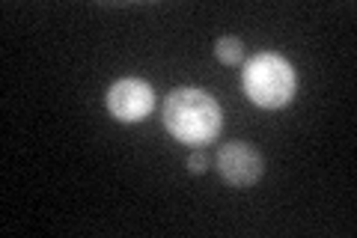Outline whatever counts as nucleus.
<instances>
[{"label":"nucleus","mask_w":357,"mask_h":238,"mask_svg":"<svg viewBox=\"0 0 357 238\" xmlns=\"http://www.w3.org/2000/svg\"><path fill=\"white\" fill-rule=\"evenodd\" d=\"M215 167H218L223 182L232 188H253L262 179V170H265L262 155L256 152L250 143H241V140L220 146Z\"/></svg>","instance_id":"4"},{"label":"nucleus","mask_w":357,"mask_h":238,"mask_svg":"<svg viewBox=\"0 0 357 238\" xmlns=\"http://www.w3.org/2000/svg\"><path fill=\"white\" fill-rule=\"evenodd\" d=\"M161 119H164V128L178 143H188L191 149L211 143L223 126V113L218 101L208 93H203V89H191V87L173 89L164 98Z\"/></svg>","instance_id":"1"},{"label":"nucleus","mask_w":357,"mask_h":238,"mask_svg":"<svg viewBox=\"0 0 357 238\" xmlns=\"http://www.w3.org/2000/svg\"><path fill=\"white\" fill-rule=\"evenodd\" d=\"M241 87H244V96H248L256 107L277 110V107H286L289 101L295 98L298 72L292 69V63H289L286 57L274 54V51H262V54H253L250 60L244 63Z\"/></svg>","instance_id":"2"},{"label":"nucleus","mask_w":357,"mask_h":238,"mask_svg":"<svg viewBox=\"0 0 357 238\" xmlns=\"http://www.w3.org/2000/svg\"><path fill=\"white\" fill-rule=\"evenodd\" d=\"M215 57L223 66H241L244 63V42L238 36H220L215 42Z\"/></svg>","instance_id":"5"},{"label":"nucleus","mask_w":357,"mask_h":238,"mask_svg":"<svg viewBox=\"0 0 357 238\" xmlns=\"http://www.w3.org/2000/svg\"><path fill=\"white\" fill-rule=\"evenodd\" d=\"M105 105L110 117L119 122H140L146 119L155 107V89L143 77H119V81L107 89Z\"/></svg>","instance_id":"3"},{"label":"nucleus","mask_w":357,"mask_h":238,"mask_svg":"<svg viewBox=\"0 0 357 238\" xmlns=\"http://www.w3.org/2000/svg\"><path fill=\"white\" fill-rule=\"evenodd\" d=\"M185 167H188V173H191V176L208 173L211 158H208V152H206V146H194V149L188 152V158H185Z\"/></svg>","instance_id":"6"}]
</instances>
